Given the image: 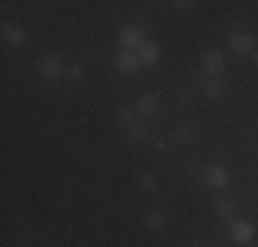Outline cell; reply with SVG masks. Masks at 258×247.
<instances>
[{
	"mask_svg": "<svg viewBox=\"0 0 258 247\" xmlns=\"http://www.w3.org/2000/svg\"><path fill=\"white\" fill-rule=\"evenodd\" d=\"M66 69H69V66H66L63 58H60V55H55V52L41 55L39 64H36V72H39L44 80H50V83H55V80H60V77H66Z\"/></svg>",
	"mask_w": 258,
	"mask_h": 247,
	"instance_id": "1",
	"label": "cell"
},
{
	"mask_svg": "<svg viewBox=\"0 0 258 247\" xmlns=\"http://www.w3.org/2000/svg\"><path fill=\"white\" fill-rule=\"evenodd\" d=\"M228 181H231V173L220 162H209L206 168L201 170V184H204L206 190H223Z\"/></svg>",
	"mask_w": 258,
	"mask_h": 247,
	"instance_id": "2",
	"label": "cell"
},
{
	"mask_svg": "<svg viewBox=\"0 0 258 247\" xmlns=\"http://www.w3.org/2000/svg\"><path fill=\"white\" fill-rule=\"evenodd\" d=\"M228 236H231L233 244H253L255 236H258V231H255V225L250 220L233 217L231 225H228Z\"/></svg>",
	"mask_w": 258,
	"mask_h": 247,
	"instance_id": "3",
	"label": "cell"
},
{
	"mask_svg": "<svg viewBox=\"0 0 258 247\" xmlns=\"http://www.w3.org/2000/svg\"><path fill=\"white\" fill-rule=\"evenodd\" d=\"M135 55H138L140 66H157L159 60H162V47H159V41H154V39H146L143 44L135 49Z\"/></svg>",
	"mask_w": 258,
	"mask_h": 247,
	"instance_id": "4",
	"label": "cell"
},
{
	"mask_svg": "<svg viewBox=\"0 0 258 247\" xmlns=\"http://www.w3.org/2000/svg\"><path fill=\"white\" fill-rule=\"evenodd\" d=\"M228 49L236 55H250L255 49V36L250 30H236L228 36Z\"/></svg>",
	"mask_w": 258,
	"mask_h": 247,
	"instance_id": "5",
	"label": "cell"
},
{
	"mask_svg": "<svg viewBox=\"0 0 258 247\" xmlns=\"http://www.w3.org/2000/svg\"><path fill=\"white\" fill-rule=\"evenodd\" d=\"M146 41V33L138 28V25H126V28H121V33H118V44L121 49H126V52H135L140 44Z\"/></svg>",
	"mask_w": 258,
	"mask_h": 247,
	"instance_id": "6",
	"label": "cell"
},
{
	"mask_svg": "<svg viewBox=\"0 0 258 247\" xmlns=\"http://www.w3.org/2000/svg\"><path fill=\"white\" fill-rule=\"evenodd\" d=\"M201 66H204V72L209 77H220L225 72V55L220 49H206L204 58H201Z\"/></svg>",
	"mask_w": 258,
	"mask_h": 247,
	"instance_id": "7",
	"label": "cell"
},
{
	"mask_svg": "<svg viewBox=\"0 0 258 247\" xmlns=\"http://www.w3.org/2000/svg\"><path fill=\"white\" fill-rule=\"evenodd\" d=\"M135 113H138L140 118L149 121L151 115H157V113H159V96H157V94H151V91L140 94V96H138V102H135Z\"/></svg>",
	"mask_w": 258,
	"mask_h": 247,
	"instance_id": "8",
	"label": "cell"
},
{
	"mask_svg": "<svg viewBox=\"0 0 258 247\" xmlns=\"http://www.w3.org/2000/svg\"><path fill=\"white\" fill-rule=\"evenodd\" d=\"M113 66H115V72H121V74H138L140 69H143L140 60H138V55L126 52V49H118V52H115Z\"/></svg>",
	"mask_w": 258,
	"mask_h": 247,
	"instance_id": "9",
	"label": "cell"
},
{
	"mask_svg": "<svg viewBox=\"0 0 258 247\" xmlns=\"http://www.w3.org/2000/svg\"><path fill=\"white\" fill-rule=\"evenodd\" d=\"M0 36H3V41H6V44H11V47H22L28 41L25 28H20L17 22H3V25H0Z\"/></svg>",
	"mask_w": 258,
	"mask_h": 247,
	"instance_id": "10",
	"label": "cell"
},
{
	"mask_svg": "<svg viewBox=\"0 0 258 247\" xmlns=\"http://www.w3.org/2000/svg\"><path fill=\"white\" fill-rule=\"evenodd\" d=\"M143 225L149 228V231H165V225H168V214L151 209V212L143 214Z\"/></svg>",
	"mask_w": 258,
	"mask_h": 247,
	"instance_id": "11",
	"label": "cell"
},
{
	"mask_svg": "<svg viewBox=\"0 0 258 247\" xmlns=\"http://www.w3.org/2000/svg\"><path fill=\"white\" fill-rule=\"evenodd\" d=\"M214 214L223 220H233L236 217V201H231V198H220V201H214Z\"/></svg>",
	"mask_w": 258,
	"mask_h": 247,
	"instance_id": "12",
	"label": "cell"
},
{
	"mask_svg": "<svg viewBox=\"0 0 258 247\" xmlns=\"http://www.w3.org/2000/svg\"><path fill=\"white\" fill-rule=\"evenodd\" d=\"M170 138H173L179 146H189L195 140V129L189 127V124H179V127L173 129V135H170Z\"/></svg>",
	"mask_w": 258,
	"mask_h": 247,
	"instance_id": "13",
	"label": "cell"
},
{
	"mask_svg": "<svg viewBox=\"0 0 258 247\" xmlns=\"http://www.w3.org/2000/svg\"><path fill=\"white\" fill-rule=\"evenodd\" d=\"M126 132H129V138H132V140H146V138H149V121H146V118H135L132 127H129Z\"/></svg>",
	"mask_w": 258,
	"mask_h": 247,
	"instance_id": "14",
	"label": "cell"
},
{
	"mask_svg": "<svg viewBox=\"0 0 258 247\" xmlns=\"http://www.w3.org/2000/svg\"><path fill=\"white\" fill-rule=\"evenodd\" d=\"M204 94L209 99H220V96H223V83H220L217 77H206L204 80Z\"/></svg>",
	"mask_w": 258,
	"mask_h": 247,
	"instance_id": "15",
	"label": "cell"
},
{
	"mask_svg": "<svg viewBox=\"0 0 258 247\" xmlns=\"http://www.w3.org/2000/svg\"><path fill=\"white\" fill-rule=\"evenodd\" d=\"M132 121H135V110L132 107H118V110H115V124H118V127L129 129V127H132Z\"/></svg>",
	"mask_w": 258,
	"mask_h": 247,
	"instance_id": "16",
	"label": "cell"
},
{
	"mask_svg": "<svg viewBox=\"0 0 258 247\" xmlns=\"http://www.w3.org/2000/svg\"><path fill=\"white\" fill-rule=\"evenodd\" d=\"M138 181H140V190H143V193H157V187H159L157 178H154V176H149V173H143V176H140Z\"/></svg>",
	"mask_w": 258,
	"mask_h": 247,
	"instance_id": "17",
	"label": "cell"
},
{
	"mask_svg": "<svg viewBox=\"0 0 258 247\" xmlns=\"http://www.w3.org/2000/svg\"><path fill=\"white\" fill-rule=\"evenodd\" d=\"M66 80H72V83H80V80H85V69L80 64H72L69 69H66Z\"/></svg>",
	"mask_w": 258,
	"mask_h": 247,
	"instance_id": "18",
	"label": "cell"
},
{
	"mask_svg": "<svg viewBox=\"0 0 258 247\" xmlns=\"http://www.w3.org/2000/svg\"><path fill=\"white\" fill-rule=\"evenodd\" d=\"M176 102H179V104H189V102H192V94H189L187 88H179V91H176Z\"/></svg>",
	"mask_w": 258,
	"mask_h": 247,
	"instance_id": "19",
	"label": "cell"
},
{
	"mask_svg": "<svg viewBox=\"0 0 258 247\" xmlns=\"http://www.w3.org/2000/svg\"><path fill=\"white\" fill-rule=\"evenodd\" d=\"M170 6H173V9H179V11H192V9H195L192 0H173Z\"/></svg>",
	"mask_w": 258,
	"mask_h": 247,
	"instance_id": "20",
	"label": "cell"
},
{
	"mask_svg": "<svg viewBox=\"0 0 258 247\" xmlns=\"http://www.w3.org/2000/svg\"><path fill=\"white\" fill-rule=\"evenodd\" d=\"M154 148H159V151H168L170 143H168V140H162V138H157V140H154Z\"/></svg>",
	"mask_w": 258,
	"mask_h": 247,
	"instance_id": "21",
	"label": "cell"
},
{
	"mask_svg": "<svg viewBox=\"0 0 258 247\" xmlns=\"http://www.w3.org/2000/svg\"><path fill=\"white\" fill-rule=\"evenodd\" d=\"M253 64L258 66V52H253Z\"/></svg>",
	"mask_w": 258,
	"mask_h": 247,
	"instance_id": "22",
	"label": "cell"
},
{
	"mask_svg": "<svg viewBox=\"0 0 258 247\" xmlns=\"http://www.w3.org/2000/svg\"><path fill=\"white\" fill-rule=\"evenodd\" d=\"M214 247H223V244H214Z\"/></svg>",
	"mask_w": 258,
	"mask_h": 247,
	"instance_id": "23",
	"label": "cell"
}]
</instances>
